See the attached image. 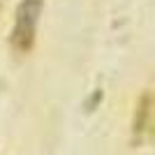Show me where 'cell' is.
I'll return each instance as SVG.
<instances>
[{"label":"cell","mask_w":155,"mask_h":155,"mask_svg":"<svg viewBox=\"0 0 155 155\" xmlns=\"http://www.w3.org/2000/svg\"><path fill=\"white\" fill-rule=\"evenodd\" d=\"M42 7H44V0H21L19 2L12 37H9V44L16 53H28L35 46V35H37Z\"/></svg>","instance_id":"6da1fadb"},{"label":"cell","mask_w":155,"mask_h":155,"mask_svg":"<svg viewBox=\"0 0 155 155\" xmlns=\"http://www.w3.org/2000/svg\"><path fill=\"white\" fill-rule=\"evenodd\" d=\"M148 125H150V93L143 91L141 97L137 100L134 116H132V139H134V143L143 141V137L148 132Z\"/></svg>","instance_id":"7a4b0ae2"},{"label":"cell","mask_w":155,"mask_h":155,"mask_svg":"<svg viewBox=\"0 0 155 155\" xmlns=\"http://www.w3.org/2000/svg\"><path fill=\"white\" fill-rule=\"evenodd\" d=\"M0 5H2V0H0Z\"/></svg>","instance_id":"3957f363"}]
</instances>
